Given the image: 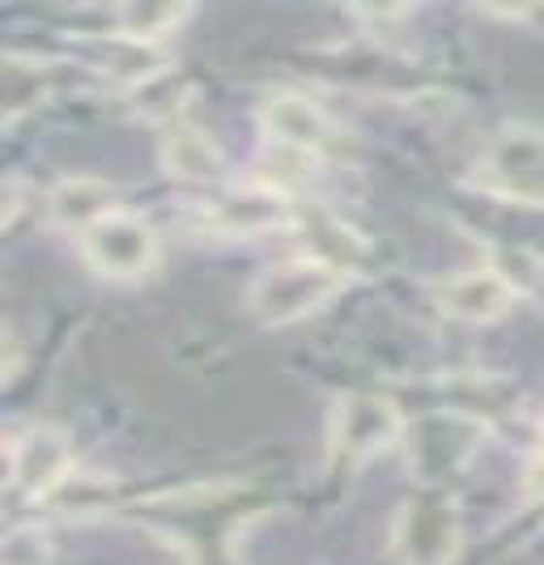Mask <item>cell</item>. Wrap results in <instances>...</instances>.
<instances>
[{
    "label": "cell",
    "instance_id": "6da1fadb",
    "mask_svg": "<svg viewBox=\"0 0 544 565\" xmlns=\"http://www.w3.org/2000/svg\"><path fill=\"white\" fill-rule=\"evenodd\" d=\"M344 277L337 264L302 252L289 255L281 264H268L247 289V307L264 328H289L307 315L323 311L344 289Z\"/></svg>",
    "mask_w": 544,
    "mask_h": 565
},
{
    "label": "cell",
    "instance_id": "7a4b0ae2",
    "mask_svg": "<svg viewBox=\"0 0 544 565\" xmlns=\"http://www.w3.org/2000/svg\"><path fill=\"white\" fill-rule=\"evenodd\" d=\"M396 565H451L463 548V514L451 489L417 484L392 519Z\"/></svg>",
    "mask_w": 544,
    "mask_h": 565
},
{
    "label": "cell",
    "instance_id": "3957f363",
    "mask_svg": "<svg viewBox=\"0 0 544 565\" xmlns=\"http://www.w3.org/2000/svg\"><path fill=\"white\" fill-rule=\"evenodd\" d=\"M472 183L506 204H541L544 209V128L511 124L472 162Z\"/></svg>",
    "mask_w": 544,
    "mask_h": 565
},
{
    "label": "cell",
    "instance_id": "277c9868",
    "mask_svg": "<svg viewBox=\"0 0 544 565\" xmlns=\"http://www.w3.org/2000/svg\"><path fill=\"white\" fill-rule=\"evenodd\" d=\"M477 451H481V422H472L459 408L413 417L404 429V459H408L417 484L447 489V481L459 477Z\"/></svg>",
    "mask_w": 544,
    "mask_h": 565
},
{
    "label": "cell",
    "instance_id": "5b68a950",
    "mask_svg": "<svg viewBox=\"0 0 544 565\" xmlns=\"http://www.w3.org/2000/svg\"><path fill=\"white\" fill-rule=\"evenodd\" d=\"M404 413L387 396H374V392H349L332 404V417H328V443L337 459L349 463H366L378 459L392 447H404Z\"/></svg>",
    "mask_w": 544,
    "mask_h": 565
},
{
    "label": "cell",
    "instance_id": "8992f818",
    "mask_svg": "<svg viewBox=\"0 0 544 565\" xmlns=\"http://www.w3.org/2000/svg\"><path fill=\"white\" fill-rule=\"evenodd\" d=\"M77 243H82L89 273L103 277V281H141L145 273H153V264H158V230L137 213H128V209L107 213Z\"/></svg>",
    "mask_w": 544,
    "mask_h": 565
},
{
    "label": "cell",
    "instance_id": "52a82bcc",
    "mask_svg": "<svg viewBox=\"0 0 544 565\" xmlns=\"http://www.w3.org/2000/svg\"><path fill=\"white\" fill-rule=\"evenodd\" d=\"M4 477L26 498H47L64 477H73V438L47 422L4 434Z\"/></svg>",
    "mask_w": 544,
    "mask_h": 565
},
{
    "label": "cell",
    "instance_id": "ba28073f",
    "mask_svg": "<svg viewBox=\"0 0 544 565\" xmlns=\"http://www.w3.org/2000/svg\"><path fill=\"white\" fill-rule=\"evenodd\" d=\"M259 128L281 153H302V158H319L328 145L337 141V128H332L328 111L298 89L268 94L264 107H259Z\"/></svg>",
    "mask_w": 544,
    "mask_h": 565
},
{
    "label": "cell",
    "instance_id": "9c48e42d",
    "mask_svg": "<svg viewBox=\"0 0 544 565\" xmlns=\"http://www.w3.org/2000/svg\"><path fill=\"white\" fill-rule=\"evenodd\" d=\"M519 302V281L498 268V264H477V268H459L438 285V307L459 323H493L502 315H511Z\"/></svg>",
    "mask_w": 544,
    "mask_h": 565
},
{
    "label": "cell",
    "instance_id": "30bf717a",
    "mask_svg": "<svg viewBox=\"0 0 544 565\" xmlns=\"http://www.w3.org/2000/svg\"><path fill=\"white\" fill-rule=\"evenodd\" d=\"M201 222L217 234H268V230L294 226V209L273 188H217L201 204Z\"/></svg>",
    "mask_w": 544,
    "mask_h": 565
},
{
    "label": "cell",
    "instance_id": "8fae6325",
    "mask_svg": "<svg viewBox=\"0 0 544 565\" xmlns=\"http://www.w3.org/2000/svg\"><path fill=\"white\" fill-rule=\"evenodd\" d=\"M162 170L171 179L183 183H201V188H222L226 183V153L217 149V141L192 128V124H179L162 132Z\"/></svg>",
    "mask_w": 544,
    "mask_h": 565
},
{
    "label": "cell",
    "instance_id": "7c38bea8",
    "mask_svg": "<svg viewBox=\"0 0 544 565\" xmlns=\"http://www.w3.org/2000/svg\"><path fill=\"white\" fill-rule=\"evenodd\" d=\"M115 188L107 179H94V174H73V179H60L47 196V213L60 230H73L77 238L89 226H98L107 213H115Z\"/></svg>",
    "mask_w": 544,
    "mask_h": 565
},
{
    "label": "cell",
    "instance_id": "4fadbf2b",
    "mask_svg": "<svg viewBox=\"0 0 544 565\" xmlns=\"http://www.w3.org/2000/svg\"><path fill=\"white\" fill-rule=\"evenodd\" d=\"M0 94H4V124H18L26 111L52 98V68L34 56H4Z\"/></svg>",
    "mask_w": 544,
    "mask_h": 565
},
{
    "label": "cell",
    "instance_id": "5bb4252c",
    "mask_svg": "<svg viewBox=\"0 0 544 565\" xmlns=\"http://www.w3.org/2000/svg\"><path fill=\"white\" fill-rule=\"evenodd\" d=\"M188 22L183 4H119L115 9V34L132 39V43H162L167 34Z\"/></svg>",
    "mask_w": 544,
    "mask_h": 565
},
{
    "label": "cell",
    "instance_id": "9a60e30c",
    "mask_svg": "<svg viewBox=\"0 0 544 565\" xmlns=\"http://www.w3.org/2000/svg\"><path fill=\"white\" fill-rule=\"evenodd\" d=\"M0 565H52V540L39 523L9 527V536L0 544Z\"/></svg>",
    "mask_w": 544,
    "mask_h": 565
},
{
    "label": "cell",
    "instance_id": "2e32d148",
    "mask_svg": "<svg viewBox=\"0 0 544 565\" xmlns=\"http://www.w3.org/2000/svg\"><path fill=\"white\" fill-rule=\"evenodd\" d=\"M523 484H527V498L544 502V429H541V443H536V451H532V459H527Z\"/></svg>",
    "mask_w": 544,
    "mask_h": 565
},
{
    "label": "cell",
    "instance_id": "e0dca14e",
    "mask_svg": "<svg viewBox=\"0 0 544 565\" xmlns=\"http://www.w3.org/2000/svg\"><path fill=\"white\" fill-rule=\"evenodd\" d=\"M18 366H22V349H18V332L4 328V379L13 383L18 379Z\"/></svg>",
    "mask_w": 544,
    "mask_h": 565
}]
</instances>
